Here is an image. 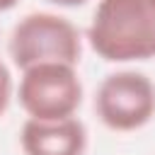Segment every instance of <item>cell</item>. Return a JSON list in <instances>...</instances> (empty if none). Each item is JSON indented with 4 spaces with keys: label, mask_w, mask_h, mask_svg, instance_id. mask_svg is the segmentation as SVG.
I'll return each mask as SVG.
<instances>
[{
    "label": "cell",
    "mask_w": 155,
    "mask_h": 155,
    "mask_svg": "<svg viewBox=\"0 0 155 155\" xmlns=\"http://www.w3.org/2000/svg\"><path fill=\"white\" fill-rule=\"evenodd\" d=\"M87 41L109 63L155 58V0H99Z\"/></svg>",
    "instance_id": "obj_1"
},
{
    "label": "cell",
    "mask_w": 155,
    "mask_h": 155,
    "mask_svg": "<svg viewBox=\"0 0 155 155\" xmlns=\"http://www.w3.org/2000/svg\"><path fill=\"white\" fill-rule=\"evenodd\" d=\"M7 51L12 63L22 70L36 63L78 65L82 41L70 19L51 12H31L12 27Z\"/></svg>",
    "instance_id": "obj_2"
},
{
    "label": "cell",
    "mask_w": 155,
    "mask_h": 155,
    "mask_svg": "<svg viewBox=\"0 0 155 155\" xmlns=\"http://www.w3.org/2000/svg\"><path fill=\"white\" fill-rule=\"evenodd\" d=\"M17 97L29 119H68L82 104V82L75 65L36 63L22 70Z\"/></svg>",
    "instance_id": "obj_3"
},
{
    "label": "cell",
    "mask_w": 155,
    "mask_h": 155,
    "mask_svg": "<svg viewBox=\"0 0 155 155\" xmlns=\"http://www.w3.org/2000/svg\"><path fill=\"white\" fill-rule=\"evenodd\" d=\"M94 111L111 131H136L155 116V85L145 73H111L97 90Z\"/></svg>",
    "instance_id": "obj_4"
},
{
    "label": "cell",
    "mask_w": 155,
    "mask_h": 155,
    "mask_svg": "<svg viewBox=\"0 0 155 155\" xmlns=\"http://www.w3.org/2000/svg\"><path fill=\"white\" fill-rule=\"evenodd\" d=\"M24 155H82L87 148V128L80 119H27L19 133Z\"/></svg>",
    "instance_id": "obj_5"
},
{
    "label": "cell",
    "mask_w": 155,
    "mask_h": 155,
    "mask_svg": "<svg viewBox=\"0 0 155 155\" xmlns=\"http://www.w3.org/2000/svg\"><path fill=\"white\" fill-rule=\"evenodd\" d=\"M10 99H12V75H10L7 65L0 61V116L5 114Z\"/></svg>",
    "instance_id": "obj_6"
},
{
    "label": "cell",
    "mask_w": 155,
    "mask_h": 155,
    "mask_svg": "<svg viewBox=\"0 0 155 155\" xmlns=\"http://www.w3.org/2000/svg\"><path fill=\"white\" fill-rule=\"evenodd\" d=\"M51 5H58V7H78V5H85L87 0H46Z\"/></svg>",
    "instance_id": "obj_7"
},
{
    "label": "cell",
    "mask_w": 155,
    "mask_h": 155,
    "mask_svg": "<svg viewBox=\"0 0 155 155\" xmlns=\"http://www.w3.org/2000/svg\"><path fill=\"white\" fill-rule=\"evenodd\" d=\"M17 2H19V0H0V12H5V10H12Z\"/></svg>",
    "instance_id": "obj_8"
}]
</instances>
